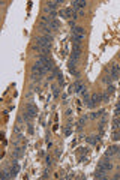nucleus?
<instances>
[{
  "label": "nucleus",
  "mask_w": 120,
  "mask_h": 180,
  "mask_svg": "<svg viewBox=\"0 0 120 180\" xmlns=\"http://www.w3.org/2000/svg\"><path fill=\"white\" fill-rule=\"evenodd\" d=\"M84 36H86L84 27H75V29H72V41L74 42H81L84 39Z\"/></svg>",
  "instance_id": "f257e3e1"
},
{
  "label": "nucleus",
  "mask_w": 120,
  "mask_h": 180,
  "mask_svg": "<svg viewBox=\"0 0 120 180\" xmlns=\"http://www.w3.org/2000/svg\"><path fill=\"white\" fill-rule=\"evenodd\" d=\"M51 41H53V36L51 35H45V36H42V38H38L36 39V45L41 47V48H48L50 50Z\"/></svg>",
  "instance_id": "f03ea898"
},
{
  "label": "nucleus",
  "mask_w": 120,
  "mask_h": 180,
  "mask_svg": "<svg viewBox=\"0 0 120 180\" xmlns=\"http://www.w3.org/2000/svg\"><path fill=\"white\" fill-rule=\"evenodd\" d=\"M113 168V164H111V162H110V158L107 159H102L101 162H99V164H98V170H102V171H108V170H111Z\"/></svg>",
  "instance_id": "7ed1b4c3"
},
{
  "label": "nucleus",
  "mask_w": 120,
  "mask_h": 180,
  "mask_svg": "<svg viewBox=\"0 0 120 180\" xmlns=\"http://www.w3.org/2000/svg\"><path fill=\"white\" fill-rule=\"evenodd\" d=\"M119 74H120V65L114 63V65L111 66V69H110V75L113 77V80H117V78H119Z\"/></svg>",
  "instance_id": "20e7f679"
},
{
  "label": "nucleus",
  "mask_w": 120,
  "mask_h": 180,
  "mask_svg": "<svg viewBox=\"0 0 120 180\" xmlns=\"http://www.w3.org/2000/svg\"><path fill=\"white\" fill-rule=\"evenodd\" d=\"M71 5H72V9H80V11H81V9H84V6L87 3L84 2V0H72Z\"/></svg>",
  "instance_id": "39448f33"
},
{
  "label": "nucleus",
  "mask_w": 120,
  "mask_h": 180,
  "mask_svg": "<svg viewBox=\"0 0 120 180\" xmlns=\"http://www.w3.org/2000/svg\"><path fill=\"white\" fill-rule=\"evenodd\" d=\"M84 90H86V87H84V84H81V83H80V81H77V83L74 84V92H75V93H83V92H84Z\"/></svg>",
  "instance_id": "423d86ee"
},
{
  "label": "nucleus",
  "mask_w": 120,
  "mask_h": 180,
  "mask_svg": "<svg viewBox=\"0 0 120 180\" xmlns=\"http://www.w3.org/2000/svg\"><path fill=\"white\" fill-rule=\"evenodd\" d=\"M18 173H20V165H18L17 161H14V162H12V167H11V174H12V177H14V176H17Z\"/></svg>",
  "instance_id": "0eeeda50"
},
{
  "label": "nucleus",
  "mask_w": 120,
  "mask_h": 180,
  "mask_svg": "<svg viewBox=\"0 0 120 180\" xmlns=\"http://www.w3.org/2000/svg\"><path fill=\"white\" fill-rule=\"evenodd\" d=\"M26 108H27V113H29V114H30L32 117H35V116L38 114V108H36L35 105H32V104H29V105H27Z\"/></svg>",
  "instance_id": "6e6552de"
},
{
  "label": "nucleus",
  "mask_w": 120,
  "mask_h": 180,
  "mask_svg": "<svg viewBox=\"0 0 120 180\" xmlns=\"http://www.w3.org/2000/svg\"><path fill=\"white\" fill-rule=\"evenodd\" d=\"M119 150H120L119 147H116V146H113V147H110V149L107 150V153H105V156H108V158H110V156H113V155H116V153H117Z\"/></svg>",
  "instance_id": "1a4fd4ad"
},
{
  "label": "nucleus",
  "mask_w": 120,
  "mask_h": 180,
  "mask_svg": "<svg viewBox=\"0 0 120 180\" xmlns=\"http://www.w3.org/2000/svg\"><path fill=\"white\" fill-rule=\"evenodd\" d=\"M107 171H102V170H96L95 173V179H107Z\"/></svg>",
  "instance_id": "9d476101"
},
{
  "label": "nucleus",
  "mask_w": 120,
  "mask_h": 180,
  "mask_svg": "<svg viewBox=\"0 0 120 180\" xmlns=\"http://www.w3.org/2000/svg\"><path fill=\"white\" fill-rule=\"evenodd\" d=\"M48 27H50L51 30H56V29H59V27H60V23H59L57 20H53V21H51V24H50Z\"/></svg>",
  "instance_id": "9b49d317"
},
{
  "label": "nucleus",
  "mask_w": 120,
  "mask_h": 180,
  "mask_svg": "<svg viewBox=\"0 0 120 180\" xmlns=\"http://www.w3.org/2000/svg\"><path fill=\"white\" fill-rule=\"evenodd\" d=\"M87 143H89V144H98V143H99V137H98V135H96V137H89V138H87Z\"/></svg>",
  "instance_id": "f8f14e48"
},
{
  "label": "nucleus",
  "mask_w": 120,
  "mask_h": 180,
  "mask_svg": "<svg viewBox=\"0 0 120 180\" xmlns=\"http://www.w3.org/2000/svg\"><path fill=\"white\" fill-rule=\"evenodd\" d=\"M80 54H81V51H72L71 60H72V62H77V60H78V57H80Z\"/></svg>",
  "instance_id": "ddd939ff"
},
{
  "label": "nucleus",
  "mask_w": 120,
  "mask_h": 180,
  "mask_svg": "<svg viewBox=\"0 0 120 180\" xmlns=\"http://www.w3.org/2000/svg\"><path fill=\"white\" fill-rule=\"evenodd\" d=\"M102 81H104V83H105V84H108V86H110V84H111V83H113V77H111V75H110V74H108V75H105V77H104V78H102Z\"/></svg>",
  "instance_id": "4468645a"
},
{
  "label": "nucleus",
  "mask_w": 120,
  "mask_h": 180,
  "mask_svg": "<svg viewBox=\"0 0 120 180\" xmlns=\"http://www.w3.org/2000/svg\"><path fill=\"white\" fill-rule=\"evenodd\" d=\"M72 51H81V42H74Z\"/></svg>",
  "instance_id": "2eb2a0df"
},
{
  "label": "nucleus",
  "mask_w": 120,
  "mask_h": 180,
  "mask_svg": "<svg viewBox=\"0 0 120 180\" xmlns=\"http://www.w3.org/2000/svg\"><path fill=\"white\" fill-rule=\"evenodd\" d=\"M30 78H32L33 83H38L39 80H41V75H39V74H33V72H32V77H30Z\"/></svg>",
  "instance_id": "dca6fc26"
},
{
  "label": "nucleus",
  "mask_w": 120,
  "mask_h": 180,
  "mask_svg": "<svg viewBox=\"0 0 120 180\" xmlns=\"http://www.w3.org/2000/svg\"><path fill=\"white\" fill-rule=\"evenodd\" d=\"M119 125H120V120L116 117V119L113 120V128H114V129H117V128H119Z\"/></svg>",
  "instance_id": "f3484780"
},
{
  "label": "nucleus",
  "mask_w": 120,
  "mask_h": 180,
  "mask_svg": "<svg viewBox=\"0 0 120 180\" xmlns=\"http://www.w3.org/2000/svg\"><path fill=\"white\" fill-rule=\"evenodd\" d=\"M83 98H84V102H89L90 101V96L87 93V90H84V92H83Z\"/></svg>",
  "instance_id": "a211bd4d"
},
{
  "label": "nucleus",
  "mask_w": 120,
  "mask_h": 180,
  "mask_svg": "<svg viewBox=\"0 0 120 180\" xmlns=\"http://www.w3.org/2000/svg\"><path fill=\"white\" fill-rule=\"evenodd\" d=\"M113 92H114V86H113V84H110V86H108V89L105 90V93H108V95H111Z\"/></svg>",
  "instance_id": "6ab92c4d"
},
{
  "label": "nucleus",
  "mask_w": 120,
  "mask_h": 180,
  "mask_svg": "<svg viewBox=\"0 0 120 180\" xmlns=\"http://www.w3.org/2000/svg\"><path fill=\"white\" fill-rule=\"evenodd\" d=\"M101 99H102V102H108V99H110V95H108V93H104V95L101 96Z\"/></svg>",
  "instance_id": "aec40b11"
},
{
  "label": "nucleus",
  "mask_w": 120,
  "mask_h": 180,
  "mask_svg": "<svg viewBox=\"0 0 120 180\" xmlns=\"http://www.w3.org/2000/svg\"><path fill=\"white\" fill-rule=\"evenodd\" d=\"M86 120H87V117H81V119H80V122H78V126H80V128H81V126L86 123Z\"/></svg>",
  "instance_id": "412c9836"
},
{
  "label": "nucleus",
  "mask_w": 120,
  "mask_h": 180,
  "mask_svg": "<svg viewBox=\"0 0 120 180\" xmlns=\"http://www.w3.org/2000/svg\"><path fill=\"white\" fill-rule=\"evenodd\" d=\"M0 177H2V179H11V177H12V174H8V173H2V174H0Z\"/></svg>",
  "instance_id": "4be33fe9"
},
{
  "label": "nucleus",
  "mask_w": 120,
  "mask_h": 180,
  "mask_svg": "<svg viewBox=\"0 0 120 180\" xmlns=\"http://www.w3.org/2000/svg\"><path fill=\"white\" fill-rule=\"evenodd\" d=\"M113 140H120V132H114L113 134Z\"/></svg>",
  "instance_id": "5701e85b"
},
{
  "label": "nucleus",
  "mask_w": 120,
  "mask_h": 180,
  "mask_svg": "<svg viewBox=\"0 0 120 180\" xmlns=\"http://www.w3.org/2000/svg\"><path fill=\"white\" fill-rule=\"evenodd\" d=\"M45 164H47L48 167L51 165V158H50V156H47V158H45Z\"/></svg>",
  "instance_id": "b1692460"
},
{
  "label": "nucleus",
  "mask_w": 120,
  "mask_h": 180,
  "mask_svg": "<svg viewBox=\"0 0 120 180\" xmlns=\"http://www.w3.org/2000/svg\"><path fill=\"white\" fill-rule=\"evenodd\" d=\"M53 90H54V98H57L59 96V89L57 87H53Z\"/></svg>",
  "instance_id": "393cba45"
},
{
  "label": "nucleus",
  "mask_w": 120,
  "mask_h": 180,
  "mask_svg": "<svg viewBox=\"0 0 120 180\" xmlns=\"http://www.w3.org/2000/svg\"><path fill=\"white\" fill-rule=\"evenodd\" d=\"M69 26H71L72 29H75V27H77V26H75V21H74V20H69Z\"/></svg>",
  "instance_id": "a878e982"
},
{
  "label": "nucleus",
  "mask_w": 120,
  "mask_h": 180,
  "mask_svg": "<svg viewBox=\"0 0 120 180\" xmlns=\"http://www.w3.org/2000/svg\"><path fill=\"white\" fill-rule=\"evenodd\" d=\"M29 134H33V128H32L30 125H29Z\"/></svg>",
  "instance_id": "bb28decb"
},
{
  "label": "nucleus",
  "mask_w": 120,
  "mask_h": 180,
  "mask_svg": "<svg viewBox=\"0 0 120 180\" xmlns=\"http://www.w3.org/2000/svg\"><path fill=\"white\" fill-rule=\"evenodd\" d=\"M114 179H116V180H119V179H120V173H119V174H116V176H114Z\"/></svg>",
  "instance_id": "cd10ccee"
},
{
  "label": "nucleus",
  "mask_w": 120,
  "mask_h": 180,
  "mask_svg": "<svg viewBox=\"0 0 120 180\" xmlns=\"http://www.w3.org/2000/svg\"><path fill=\"white\" fill-rule=\"evenodd\" d=\"M119 105H120V99H119Z\"/></svg>",
  "instance_id": "c85d7f7f"
},
{
  "label": "nucleus",
  "mask_w": 120,
  "mask_h": 180,
  "mask_svg": "<svg viewBox=\"0 0 120 180\" xmlns=\"http://www.w3.org/2000/svg\"><path fill=\"white\" fill-rule=\"evenodd\" d=\"M119 170H120V164H119Z\"/></svg>",
  "instance_id": "c756f323"
},
{
  "label": "nucleus",
  "mask_w": 120,
  "mask_h": 180,
  "mask_svg": "<svg viewBox=\"0 0 120 180\" xmlns=\"http://www.w3.org/2000/svg\"><path fill=\"white\" fill-rule=\"evenodd\" d=\"M119 59H120V54H119Z\"/></svg>",
  "instance_id": "7c9ffc66"
},
{
  "label": "nucleus",
  "mask_w": 120,
  "mask_h": 180,
  "mask_svg": "<svg viewBox=\"0 0 120 180\" xmlns=\"http://www.w3.org/2000/svg\"><path fill=\"white\" fill-rule=\"evenodd\" d=\"M119 155H120V150H119Z\"/></svg>",
  "instance_id": "2f4dec72"
}]
</instances>
